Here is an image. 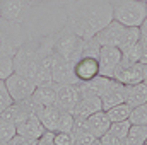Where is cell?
I'll return each instance as SVG.
<instances>
[{
	"mask_svg": "<svg viewBox=\"0 0 147 145\" xmlns=\"http://www.w3.org/2000/svg\"><path fill=\"white\" fill-rule=\"evenodd\" d=\"M74 73L77 82H87L99 75V62L94 56H80L74 63Z\"/></svg>",
	"mask_w": 147,
	"mask_h": 145,
	"instance_id": "7c38bea8",
	"label": "cell"
},
{
	"mask_svg": "<svg viewBox=\"0 0 147 145\" xmlns=\"http://www.w3.org/2000/svg\"><path fill=\"white\" fill-rule=\"evenodd\" d=\"M146 140H147V126L132 125L125 140H123V145H142L146 144Z\"/></svg>",
	"mask_w": 147,
	"mask_h": 145,
	"instance_id": "ffe728a7",
	"label": "cell"
},
{
	"mask_svg": "<svg viewBox=\"0 0 147 145\" xmlns=\"http://www.w3.org/2000/svg\"><path fill=\"white\" fill-rule=\"evenodd\" d=\"M140 41V31L139 28H125V33H123V39H121V44H120V51L121 50H127L134 44H137Z\"/></svg>",
	"mask_w": 147,
	"mask_h": 145,
	"instance_id": "cb8c5ba5",
	"label": "cell"
},
{
	"mask_svg": "<svg viewBox=\"0 0 147 145\" xmlns=\"http://www.w3.org/2000/svg\"><path fill=\"white\" fill-rule=\"evenodd\" d=\"M146 9H147V0H146Z\"/></svg>",
	"mask_w": 147,
	"mask_h": 145,
	"instance_id": "ab89813d",
	"label": "cell"
},
{
	"mask_svg": "<svg viewBox=\"0 0 147 145\" xmlns=\"http://www.w3.org/2000/svg\"><path fill=\"white\" fill-rule=\"evenodd\" d=\"M130 126H132V123H130L128 119H123V121H113V123L110 125L108 133H111L113 137H116L118 140H121V144H123V140H125V137H127Z\"/></svg>",
	"mask_w": 147,
	"mask_h": 145,
	"instance_id": "603a6c76",
	"label": "cell"
},
{
	"mask_svg": "<svg viewBox=\"0 0 147 145\" xmlns=\"http://www.w3.org/2000/svg\"><path fill=\"white\" fill-rule=\"evenodd\" d=\"M123 33H125V26H121L120 22H116L113 19L108 26H105L94 36V39L99 43V46H115V48H120L121 39H123Z\"/></svg>",
	"mask_w": 147,
	"mask_h": 145,
	"instance_id": "8fae6325",
	"label": "cell"
},
{
	"mask_svg": "<svg viewBox=\"0 0 147 145\" xmlns=\"http://www.w3.org/2000/svg\"><path fill=\"white\" fill-rule=\"evenodd\" d=\"M142 145H146V144H142Z\"/></svg>",
	"mask_w": 147,
	"mask_h": 145,
	"instance_id": "f6af8a7d",
	"label": "cell"
},
{
	"mask_svg": "<svg viewBox=\"0 0 147 145\" xmlns=\"http://www.w3.org/2000/svg\"><path fill=\"white\" fill-rule=\"evenodd\" d=\"M53 144L55 145H72L74 144L72 132H55Z\"/></svg>",
	"mask_w": 147,
	"mask_h": 145,
	"instance_id": "4dcf8cb0",
	"label": "cell"
},
{
	"mask_svg": "<svg viewBox=\"0 0 147 145\" xmlns=\"http://www.w3.org/2000/svg\"><path fill=\"white\" fill-rule=\"evenodd\" d=\"M31 101L36 106H51L57 104V92H55V85H38L31 96Z\"/></svg>",
	"mask_w": 147,
	"mask_h": 145,
	"instance_id": "d6986e66",
	"label": "cell"
},
{
	"mask_svg": "<svg viewBox=\"0 0 147 145\" xmlns=\"http://www.w3.org/2000/svg\"><path fill=\"white\" fill-rule=\"evenodd\" d=\"M99 99H101V108H103V111H108L110 108L120 104V103H125V85L113 79L111 84L108 85V89L103 92V96Z\"/></svg>",
	"mask_w": 147,
	"mask_h": 145,
	"instance_id": "4fadbf2b",
	"label": "cell"
},
{
	"mask_svg": "<svg viewBox=\"0 0 147 145\" xmlns=\"http://www.w3.org/2000/svg\"><path fill=\"white\" fill-rule=\"evenodd\" d=\"M113 7V19L125 28H140L146 21V2L139 0H110Z\"/></svg>",
	"mask_w": 147,
	"mask_h": 145,
	"instance_id": "7a4b0ae2",
	"label": "cell"
},
{
	"mask_svg": "<svg viewBox=\"0 0 147 145\" xmlns=\"http://www.w3.org/2000/svg\"><path fill=\"white\" fill-rule=\"evenodd\" d=\"M99 109H103L99 97H96V96H84V97H79L72 114L75 118H87V116H91L92 113H96Z\"/></svg>",
	"mask_w": 147,
	"mask_h": 145,
	"instance_id": "ac0fdd59",
	"label": "cell"
},
{
	"mask_svg": "<svg viewBox=\"0 0 147 145\" xmlns=\"http://www.w3.org/2000/svg\"><path fill=\"white\" fill-rule=\"evenodd\" d=\"M2 145H9V144H2Z\"/></svg>",
	"mask_w": 147,
	"mask_h": 145,
	"instance_id": "b9f144b4",
	"label": "cell"
},
{
	"mask_svg": "<svg viewBox=\"0 0 147 145\" xmlns=\"http://www.w3.org/2000/svg\"><path fill=\"white\" fill-rule=\"evenodd\" d=\"M91 145H103V144H101V140H99V138H96V140H94Z\"/></svg>",
	"mask_w": 147,
	"mask_h": 145,
	"instance_id": "f35d334b",
	"label": "cell"
},
{
	"mask_svg": "<svg viewBox=\"0 0 147 145\" xmlns=\"http://www.w3.org/2000/svg\"><path fill=\"white\" fill-rule=\"evenodd\" d=\"M38 140L34 138H29V137H24V135H19V133H16L9 142H5V144L9 145H36Z\"/></svg>",
	"mask_w": 147,
	"mask_h": 145,
	"instance_id": "1f68e13d",
	"label": "cell"
},
{
	"mask_svg": "<svg viewBox=\"0 0 147 145\" xmlns=\"http://www.w3.org/2000/svg\"><path fill=\"white\" fill-rule=\"evenodd\" d=\"M99 140H101V144H103V145H123V144H121V140H118V138H116V137H113L111 133H105Z\"/></svg>",
	"mask_w": 147,
	"mask_h": 145,
	"instance_id": "d6a6232c",
	"label": "cell"
},
{
	"mask_svg": "<svg viewBox=\"0 0 147 145\" xmlns=\"http://www.w3.org/2000/svg\"><path fill=\"white\" fill-rule=\"evenodd\" d=\"M74 114L69 111H62L60 114V119H58V126H57V132H72L74 126Z\"/></svg>",
	"mask_w": 147,
	"mask_h": 145,
	"instance_id": "4316f807",
	"label": "cell"
},
{
	"mask_svg": "<svg viewBox=\"0 0 147 145\" xmlns=\"http://www.w3.org/2000/svg\"><path fill=\"white\" fill-rule=\"evenodd\" d=\"M139 2H146V0H139Z\"/></svg>",
	"mask_w": 147,
	"mask_h": 145,
	"instance_id": "60d3db41",
	"label": "cell"
},
{
	"mask_svg": "<svg viewBox=\"0 0 147 145\" xmlns=\"http://www.w3.org/2000/svg\"><path fill=\"white\" fill-rule=\"evenodd\" d=\"M139 31H140V38H144V39H147V17H146V21H144V22L140 24Z\"/></svg>",
	"mask_w": 147,
	"mask_h": 145,
	"instance_id": "e575fe53",
	"label": "cell"
},
{
	"mask_svg": "<svg viewBox=\"0 0 147 145\" xmlns=\"http://www.w3.org/2000/svg\"><path fill=\"white\" fill-rule=\"evenodd\" d=\"M146 145H147V140H146Z\"/></svg>",
	"mask_w": 147,
	"mask_h": 145,
	"instance_id": "7bdbcfd3",
	"label": "cell"
},
{
	"mask_svg": "<svg viewBox=\"0 0 147 145\" xmlns=\"http://www.w3.org/2000/svg\"><path fill=\"white\" fill-rule=\"evenodd\" d=\"M31 10V3L28 0H0V17L3 21L22 24Z\"/></svg>",
	"mask_w": 147,
	"mask_h": 145,
	"instance_id": "8992f818",
	"label": "cell"
},
{
	"mask_svg": "<svg viewBox=\"0 0 147 145\" xmlns=\"http://www.w3.org/2000/svg\"><path fill=\"white\" fill-rule=\"evenodd\" d=\"M19 24L3 21L0 17V56H14L17 48L22 44L17 31Z\"/></svg>",
	"mask_w": 147,
	"mask_h": 145,
	"instance_id": "5b68a950",
	"label": "cell"
},
{
	"mask_svg": "<svg viewBox=\"0 0 147 145\" xmlns=\"http://www.w3.org/2000/svg\"><path fill=\"white\" fill-rule=\"evenodd\" d=\"M12 73H14V58L12 56H0V80H5Z\"/></svg>",
	"mask_w": 147,
	"mask_h": 145,
	"instance_id": "83f0119b",
	"label": "cell"
},
{
	"mask_svg": "<svg viewBox=\"0 0 147 145\" xmlns=\"http://www.w3.org/2000/svg\"><path fill=\"white\" fill-rule=\"evenodd\" d=\"M74 135V145H91L96 137L91 132H79V133H72Z\"/></svg>",
	"mask_w": 147,
	"mask_h": 145,
	"instance_id": "f546056e",
	"label": "cell"
},
{
	"mask_svg": "<svg viewBox=\"0 0 147 145\" xmlns=\"http://www.w3.org/2000/svg\"><path fill=\"white\" fill-rule=\"evenodd\" d=\"M106 114H108V118H110V121H123V119H128L130 118V114H132V108L127 104V103H120V104H116V106H113L106 111Z\"/></svg>",
	"mask_w": 147,
	"mask_h": 145,
	"instance_id": "44dd1931",
	"label": "cell"
},
{
	"mask_svg": "<svg viewBox=\"0 0 147 145\" xmlns=\"http://www.w3.org/2000/svg\"><path fill=\"white\" fill-rule=\"evenodd\" d=\"M140 63H147V39L144 38H140Z\"/></svg>",
	"mask_w": 147,
	"mask_h": 145,
	"instance_id": "836d02e7",
	"label": "cell"
},
{
	"mask_svg": "<svg viewBox=\"0 0 147 145\" xmlns=\"http://www.w3.org/2000/svg\"><path fill=\"white\" fill-rule=\"evenodd\" d=\"M31 5H34V3H48V2H53V0H28Z\"/></svg>",
	"mask_w": 147,
	"mask_h": 145,
	"instance_id": "d590c367",
	"label": "cell"
},
{
	"mask_svg": "<svg viewBox=\"0 0 147 145\" xmlns=\"http://www.w3.org/2000/svg\"><path fill=\"white\" fill-rule=\"evenodd\" d=\"M121 62L123 63H135V62H140V43L127 48V50H121Z\"/></svg>",
	"mask_w": 147,
	"mask_h": 145,
	"instance_id": "484cf974",
	"label": "cell"
},
{
	"mask_svg": "<svg viewBox=\"0 0 147 145\" xmlns=\"http://www.w3.org/2000/svg\"><path fill=\"white\" fill-rule=\"evenodd\" d=\"M115 80H118L120 84L123 85H132V84H139L144 80V63L140 62H135V63H123L120 60L115 75H113Z\"/></svg>",
	"mask_w": 147,
	"mask_h": 145,
	"instance_id": "ba28073f",
	"label": "cell"
},
{
	"mask_svg": "<svg viewBox=\"0 0 147 145\" xmlns=\"http://www.w3.org/2000/svg\"><path fill=\"white\" fill-rule=\"evenodd\" d=\"M10 104H14V101H12L10 94H9V91H7V87H5V82L0 80V114L9 108Z\"/></svg>",
	"mask_w": 147,
	"mask_h": 145,
	"instance_id": "f1b7e54d",
	"label": "cell"
},
{
	"mask_svg": "<svg viewBox=\"0 0 147 145\" xmlns=\"http://www.w3.org/2000/svg\"><path fill=\"white\" fill-rule=\"evenodd\" d=\"M144 84H147V65H144Z\"/></svg>",
	"mask_w": 147,
	"mask_h": 145,
	"instance_id": "74e56055",
	"label": "cell"
},
{
	"mask_svg": "<svg viewBox=\"0 0 147 145\" xmlns=\"http://www.w3.org/2000/svg\"><path fill=\"white\" fill-rule=\"evenodd\" d=\"M16 128H17V133H19V135L29 137V138H34V140H38V138L46 132V128L43 126V123L39 121V118H38L36 114H31V116H28L26 119L19 121V123L16 125Z\"/></svg>",
	"mask_w": 147,
	"mask_h": 145,
	"instance_id": "9a60e30c",
	"label": "cell"
},
{
	"mask_svg": "<svg viewBox=\"0 0 147 145\" xmlns=\"http://www.w3.org/2000/svg\"><path fill=\"white\" fill-rule=\"evenodd\" d=\"M3 82H5V87H7V91H9V94H10L14 103H21V101L29 99L33 96L34 89H36V84L29 77L21 75L17 72L9 75Z\"/></svg>",
	"mask_w": 147,
	"mask_h": 145,
	"instance_id": "277c9868",
	"label": "cell"
},
{
	"mask_svg": "<svg viewBox=\"0 0 147 145\" xmlns=\"http://www.w3.org/2000/svg\"><path fill=\"white\" fill-rule=\"evenodd\" d=\"M65 26L82 39L94 38L113 21L110 0H74L65 5Z\"/></svg>",
	"mask_w": 147,
	"mask_h": 145,
	"instance_id": "6da1fadb",
	"label": "cell"
},
{
	"mask_svg": "<svg viewBox=\"0 0 147 145\" xmlns=\"http://www.w3.org/2000/svg\"><path fill=\"white\" fill-rule=\"evenodd\" d=\"M0 145H2V142H0Z\"/></svg>",
	"mask_w": 147,
	"mask_h": 145,
	"instance_id": "ee69618b",
	"label": "cell"
},
{
	"mask_svg": "<svg viewBox=\"0 0 147 145\" xmlns=\"http://www.w3.org/2000/svg\"><path fill=\"white\" fill-rule=\"evenodd\" d=\"M125 103L130 108H137L147 103V84L139 82L132 85H125Z\"/></svg>",
	"mask_w": 147,
	"mask_h": 145,
	"instance_id": "e0dca14e",
	"label": "cell"
},
{
	"mask_svg": "<svg viewBox=\"0 0 147 145\" xmlns=\"http://www.w3.org/2000/svg\"><path fill=\"white\" fill-rule=\"evenodd\" d=\"M51 77L53 84H77L74 63L57 53H51Z\"/></svg>",
	"mask_w": 147,
	"mask_h": 145,
	"instance_id": "52a82bcc",
	"label": "cell"
},
{
	"mask_svg": "<svg viewBox=\"0 0 147 145\" xmlns=\"http://www.w3.org/2000/svg\"><path fill=\"white\" fill-rule=\"evenodd\" d=\"M120 60H121L120 48H115V46H101L99 56H98V62H99V75H105V77L113 79L115 70H116Z\"/></svg>",
	"mask_w": 147,
	"mask_h": 145,
	"instance_id": "9c48e42d",
	"label": "cell"
},
{
	"mask_svg": "<svg viewBox=\"0 0 147 145\" xmlns=\"http://www.w3.org/2000/svg\"><path fill=\"white\" fill-rule=\"evenodd\" d=\"M55 2H58L60 5H63V7H65L67 3H70V2H74V0H55Z\"/></svg>",
	"mask_w": 147,
	"mask_h": 145,
	"instance_id": "8d00e7d4",
	"label": "cell"
},
{
	"mask_svg": "<svg viewBox=\"0 0 147 145\" xmlns=\"http://www.w3.org/2000/svg\"><path fill=\"white\" fill-rule=\"evenodd\" d=\"M16 133H17L16 123L10 121V119H7V118H3V116L0 114V142H2V144L9 142Z\"/></svg>",
	"mask_w": 147,
	"mask_h": 145,
	"instance_id": "7402d4cb",
	"label": "cell"
},
{
	"mask_svg": "<svg viewBox=\"0 0 147 145\" xmlns=\"http://www.w3.org/2000/svg\"><path fill=\"white\" fill-rule=\"evenodd\" d=\"M62 111L63 109H60L57 104H51V106H36V116L39 118V121L43 123V126L46 128V132H57Z\"/></svg>",
	"mask_w": 147,
	"mask_h": 145,
	"instance_id": "5bb4252c",
	"label": "cell"
},
{
	"mask_svg": "<svg viewBox=\"0 0 147 145\" xmlns=\"http://www.w3.org/2000/svg\"><path fill=\"white\" fill-rule=\"evenodd\" d=\"M146 65H147V63H146Z\"/></svg>",
	"mask_w": 147,
	"mask_h": 145,
	"instance_id": "bcb514c9",
	"label": "cell"
},
{
	"mask_svg": "<svg viewBox=\"0 0 147 145\" xmlns=\"http://www.w3.org/2000/svg\"><path fill=\"white\" fill-rule=\"evenodd\" d=\"M128 121L132 125H144V126H147V103L137 106V108H132V114H130Z\"/></svg>",
	"mask_w": 147,
	"mask_h": 145,
	"instance_id": "d4e9b609",
	"label": "cell"
},
{
	"mask_svg": "<svg viewBox=\"0 0 147 145\" xmlns=\"http://www.w3.org/2000/svg\"><path fill=\"white\" fill-rule=\"evenodd\" d=\"M110 118L106 114V111L99 109L96 113H92L91 116H87V130L96 137V138H101L105 133H108L110 130Z\"/></svg>",
	"mask_w": 147,
	"mask_h": 145,
	"instance_id": "2e32d148",
	"label": "cell"
},
{
	"mask_svg": "<svg viewBox=\"0 0 147 145\" xmlns=\"http://www.w3.org/2000/svg\"><path fill=\"white\" fill-rule=\"evenodd\" d=\"M86 39L79 38L74 31H70L67 26H63L58 33L53 34V53L63 56L65 60L75 63L82 56Z\"/></svg>",
	"mask_w": 147,
	"mask_h": 145,
	"instance_id": "3957f363",
	"label": "cell"
},
{
	"mask_svg": "<svg viewBox=\"0 0 147 145\" xmlns=\"http://www.w3.org/2000/svg\"><path fill=\"white\" fill-rule=\"evenodd\" d=\"M53 85L57 92V106L63 111L72 113L79 101L77 84H53Z\"/></svg>",
	"mask_w": 147,
	"mask_h": 145,
	"instance_id": "30bf717a",
	"label": "cell"
}]
</instances>
